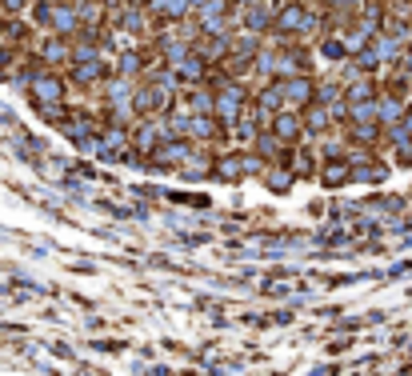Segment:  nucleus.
Here are the masks:
<instances>
[{"label":"nucleus","mask_w":412,"mask_h":376,"mask_svg":"<svg viewBox=\"0 0 412 376\" xmlns=\"http://www.w3.org/2000/svg\"><path fill=\"white\" fill-rule=\"evenodd\" d=\"M76 25H80V13H76V4L68 0V4H52V32L56 37H68V32H76Z\"/></svg>","instance_id":"obj_5"},{"label":"nucleus","mask_w":412,"mask_h":376,"mask_svg":"<svg viewBox=\"0 0 412 376\" xmlns=\"http://www.w3.org/2000/svg\"><path fill=\"white\" fill-rule=\"evenodd\" d=\"M8 61H13V56H8V49H4V52H0V76L8 73Z\"/></svg>","instance_id":"obj_23"},{"label":"nucleus","mask_w":412,"mask_h":376,"mask_svg":"<svg viewBox=\"0 0 412 376\" xmlns=\"http://www.w3.org/2000/svg\"><path fill=\"white\" fill-rule=\"evenodd\" d=\"M285 104V88H280V80L268 88H261V96H256V108H264V113H276Z\"/></svg>","instance_id":"obj_10"},{"label":"nucleus","mask_w":412,"mask_h":376,"mask_svg":"<svg viewBox=\"0 0 412 376\" xmlns=\"http://www.w3.org/2000/svg\"><path fill=\"white\" fill-rule=\"evenodd\" d=\"M4 8H13L16 13V8H25V0H4Z\"/></svg>","instance_id":"obj_24"},{"label":"nucleus","mask_w":412,"mask_h":376,"mask_svg":"<svg viewBox=\"0 0 412 376\" xmlns=\"http://www.w3.org/2000/svg\"><path fill=\"white\" fill-rule=\"evenodd\" d=\"M188 101H192V108H200V113H216V101L208 96V92H192Z\"/></svg>","instance_id":"obj_18"},{"label":"nucleus","mask_w":412,"mask_h":376,"mask_svg":"<svg viewBox=\"0 0 412 376\" xmlns=\"http://www.w3.org/2000/svg\"><path fill=\"white\" fill-rule=\"evenodd\" d=\"M188 152L192 149H188L185 140H168V144H161V152H156V164H180Z\"/></svg>","instance_id":"obj_9"},{"label":"nucleus","mask_w":412,"mask_h":376,"mask_svg":"<svg viewBox=\"0 0 412 376\" xmlns=\"http://www.w3.org/2000/svg\"><path fill=\"white\" fill-rule=\"evenodd\" d=\"M225 16H228V0H204L200 4V28L204 32H225Z\"/></svg>","instance_id":"obj_4"},{"label":"nucleus","mask_w":412,"mask_h":376,"mask_svg":"<svg viewBox=\"0 0 412 376\" xmlns=\"http://www.w3.org/2000/svg\"><path fill=\"white\" fill-rule=\"evenodd\" d=\"M32 104H40V108H61V101H64V84L56 80V76H32Z\"/></svg>","instance_id":"obj_2"},{"label":"nucleus","mask_w":412,"mask_h":376,"mask_svg":"<svg viewBox=\"0 0 412 376\" xmlns=\"http://www.w3.org/2000/svg\"><path fill=\"white\" fill-rule=\"evenodd\" d=\"M0 37H4V16H0Z\"/></svg>","instance_id":"obj_25"},{"label":"nucleus","mask_w":412,"mask_h":376,"mask_svg":"<svg viewBox=\"0 0 412 376\" xmlns=\"http://www.w3.org/2000/svg\"><path fill=\"white\" fill-rule=\"evenodd\" d=\"M216 173H220V176H228V180H237V176H244V156L220 161V164H216Z\"/></svg>","instance_id":"obj_14"},{"label":"nucleus","mask_w":412,"mask_h":376,"mask_svg":"<svg viewBox=\"0 0 412 376\" xmlns=\"http://www.w3.org/2000/svg\"><path fill=\"white\" fill-rule=\"evenodd\" d=\"M188 4H196V8H200V4H204V0H188Z\"/></svg>","instance_id":"obj_26"},{"label":"nucleus","mask_w":412,"mask_h":376,"mask_svg":"<svg viewBox=\"0 0 412 376\" xmlns=\"http://www.w3.org/2000/svg\"><path fill=\"white\" fill-rule=\"evenodd\" d=\"M325 56H328V61H340L344 52H340V44H337V40H328V44H325Z\"/></svg>","instance_id":"obj_22"},{"label":"nucleus","mask_w":412,"mask_h":376,"mask_svg":"<svg viewBox=\"0 0 412 376\" xmlns=\"http://www.w3.org/2000/svg\"><path fill=\"white\" fill-rule=\"evenodd\" d=\"M273 132L280 140H296L300 137V116L296 113H280L276 116V125H273Z\"/></svg>","instance_id":"obj_11"},{"label":"nucleus","mask_w":412,"mask_h":376,"mask_svg":"<svg viewBox=\"0 0 412 376\" xmlns=\"http://www.w3.org/2000/svg\"><path fill=\"white\" fill-rule=\"evenodd\" d=\"M240 108H244V88L225 80V84H220V96H216V120H220V125H237Z\"/></svg>","instance_id":"obj_1"},{"label":"nucleus","mask_w":412,"mask_h":376,"mask_svg":"<svg viewBox=\"0 0 412 376\" xmlns=\"http://www.w3.org/2000/svg\"><path fill=\"white\" fill-rule=\"evenodd\" d=\"M120 25H125L128 32H140V28H144V8H125V13H120Z\"/></svg>","instance_id":"obj_15"},{"label":"nucleus","mask_w":412,"mask_h":376,"mask_svg":"<svg viewBox=\"0 0 412 376\" xmlns=\"http://www.w3.org/2000/svg\"><path fill=\"white\" fill-rule=\"evenodd\" d=\"M313 20H316V16H308L304 4H288V8L276 13V32H285V37H288V32H308Z\"/></svg>","instance_id":"obj_3"},{"label":"nucleus","mask_w":412,"mask_h":376,"mask_svg":"<svg viewBox=\"0 0 412 376\" xmlns=\"http://www.w3.org/2000/svg\"><path fill=\"white\" fill-rule=\"evenodd\" d=\"M120 73H125V76H137L140 73V56H128V52H125V56H120Z\"/></svg>","instance_id":"obj_21"},{"label":"nucleus","mask_w":412,"mask_h":376,"mask_svg":"<svg viewBox=\"0 0 412 376\" xmlns=\"http://www.w3.org/2000/svg\"><path fill=\"white\" fill-rule=\"evenodd\" d=\"M96 56H100L96 44H76V52H73V61H76V64H80V61H96Z\"/></svg>","instance_id":"obj_20"},{"label":"nucleus","mask_w":412,"mask_h":376,"mask_svg":"<svg viewBox=\"0 0 412 376\" xmlns=\"http://www.w3.org/2000/svg\"><path fill=\"white\" fill-rule=\"evenodd\" d=\"M40 52H44V56H40L44 64H56V61H64V56H68V52H64V40H49Z\"/></svg>","instance_id":"obj_17"},{"label":"nucleus","mask_w":412,"mask_h":376,"mask_svg":"<svg viewBox=\"0 0 412 376\" xmlns=\"http://www.w3.org/2000/svg\"><path fill=\"white\" fill-rule=\"evenodd\" d=\"M244 25H249L252 32L268 28V25H273V8H268V4H249V13H244Z\"/></svg>","instance_id":"obj_12"},{"label":"nucleus","mask_w":412,"mask_h":376,"mask_svg":"<svg viewBox=\"0 0 412 376\" xmlns=\"http://www.w3.org/2000/svg\"><path fill=\"white\" fill-rule=\"evenodd\" d=\"M104 76H108V68L100 64V56H96V61H80L73 68V80H76V84H92V80H104Z\"/></svg>","instance_id":"obj_8"},{"label":"nucleus","mask_w":412,"mask_h":376,"mask_svg":"<svg viewBox=\"0 0 412 376\" xmlns=\"http://www.w3.org/2000/svg\"><path fill=\"white\" fill-rule=\"evenodd\" d=\"M32 25H44V28L52 25V0H37L32 4Z\"/></svg>","instance_id":"obj_16"},{"label":"nucleus","mask_w":412,"mask_h":376,"mask_svg":"<svg viewBox=\"0 0 412 376\" xmlns=\"http://www.w3.org/2000/svg\"><path fill=\"white\" fill-rule=\"evenodd\" d=\"M188 8H192L188 0H149V13H152V16H161V20H168V25L185 20Z\"/></svg>","instance_id":"obj_7"},{"label":"nucleus","mask_w":412,"mask_h":376,"mask_svg":"<svg viewBox=\"0 0 412 376\" xmlns=\"http://www.w3.org/2000/svg\"><path fill=\"white\" fill-rule=\"evenodd\" d=\"M268 188H273V192H288V188H292V176L288 173H273L268 176Z\"/></svg>","instance_id":"obj_19"},{"label":"nucleus","mask_w":412,"mask_h":376,"mask_svg":"<svg viewBox=\"0 0 412 376\" xmlns=\"http://www.w3.org/2000/svg\"><path fill=\"white\" fill-rule=\"evenodd\" d=\"M252 149L261 152V161H273L276 149H280V137H276V132H256V137H252Z\"/></svg>","instance_id":"obj_13"},{"label":"nucleus","mask_w":412,"mask_h":376,"mask_svg":"<svg viewBox=\"0 0 412 376\" xmlns=\"http://www.w3.org/2000/svg\"><path fill=\"white\" fill-rule=\"evenodd\" d=\"M280 88H285V104H296V108H304V104L313 101V84H308V76L280 80Z\"/></svg>","instance_id":"obj_6"}]
</instances>
